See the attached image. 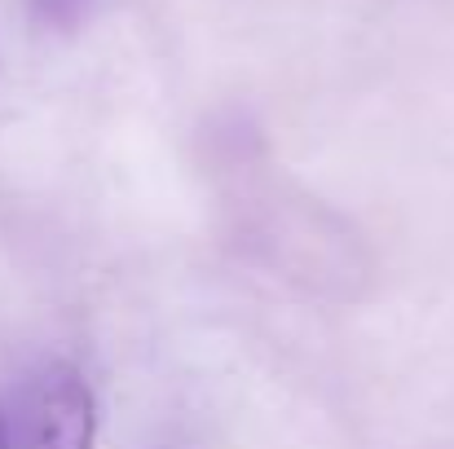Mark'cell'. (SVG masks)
Instances as JSON below:
<instances>
[{
	"label": "cell",
	"instance_id": "1",
	"mask_svg": "<svg viewBox=\"0 0 454 449\" xmlns=\"http://www.w3.org/2000/svg\"><path fill=\"white\" fill-rule=\"evenodd\" d=\"M98 397L80 366L40 361L0 388V449H93Z\"/></svg>",
	"mask_w": 454,
	"mask_h": 449
},
{
	"label": "cell",
	"instance_id": "2",
	"mask_svg": "<svg viewBox=\"0 0 454 449\" xmlns=\"http://www.w3.org/2000/svg\"><path fill=\"white\" fill-rule=\"evenodd\" d=\"M31 9H35V18L40 22H49V27H75L89 9H93V0H31Z\"/></svg>",
	"mask_w": 454,
	"mask_h": 449
}]
</instances>
